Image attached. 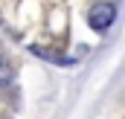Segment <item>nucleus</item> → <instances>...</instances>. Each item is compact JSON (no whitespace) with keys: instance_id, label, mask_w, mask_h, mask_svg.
<instances>
[{"instance_id":"obj_2","label":"nucleus","mask_w":125,"mask_h":119,"mask_svg":"<svg viewBox=\"0 0 125 119\" xmlns=\"http://www.w3.org/2000/svg\"><path fill=\"white\" fill-rule=\"evenodd\" d=\"M12 76H15V73H12V64L0 55V87H6V84L12 81Z\"/></svg>"},{"instance_id":"obj_1","label":"nucleus","mask_w":125,"mask_h":119,"mask_svg":"<svg viewBox=\"0 0 125 119\" xmlns=\"http://www.w3.org/2000/svg\"><path fill=\"white\" fill-rule=\"evenodd\" d=\"M114 18H116V6L114 3H96V6H90V12H87V20H90V26L96 32H105L114 23Z\"/></svg>"}]
</instances>
